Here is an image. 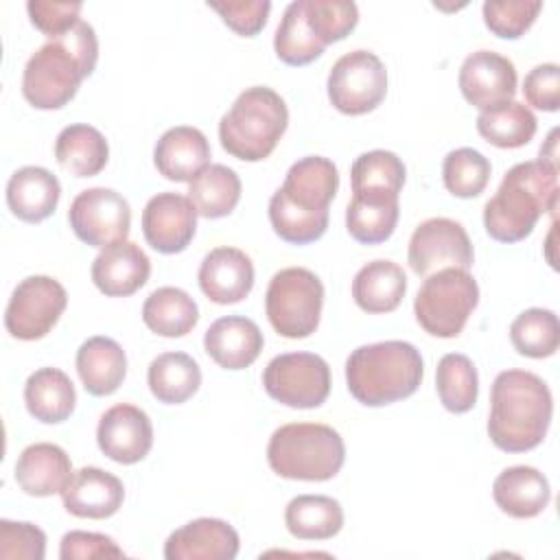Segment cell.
I'll return each instance as SVG.
<instances>
[{
    "instance_id": "cell-3",
    "label": "cell",
    "mask_w": 560,
    "mask_h": 560,
    "mask_svg": "<svg viewBox=\"0 0 560 560\" xmlns=\"http://www.w3.org/2000/svg\"><path fill=\"white\" fill-rule=\"evenodd\" d=\"M553 398L547 383L527 370H503L490 389L488 435L499 451L536 448L551 424Z\"/></svg>"
},
{
    "instance_id": "cell-22",
    "label": "cell",
    "mask_w": 560,
    "mask_h": 560,
    "mask_svg": "<svg viewBox=\"0 0 560 560\" xmlns=\"http://www.w3.org/2000/svg\"><path fill=\"white\" fill-rule=\"evenodd\" d=\"M265 339L256 322L241 315L214 319L206 335L203 348L208 357L223 370H245L262 352Z\"/></svg>"
},
{
    "instance_id": "cell-11",
    "label": "cell",
    "mask_w": 560,
    "mask_h": 560,
    "mask_svg": "<svg viewBox=\"0 0 560 560\" xmlns=\"http://www.w3.org/2000/svg\"><path fill=\"white\" fill-rule=\"evenodd\" d=\"M332 107L346 116H361L376 109L387 94L385 63L370 50H352L341 55L326 81Z\"/></svg>"
},
{
    "instance_id": "cell-17",
    "label": "cell",
    "mask_w": 560,
    "mask_h": 560,
    "mask_svg": "<svg viewBox=\"0 0 560 560\" xmlns=\"http://www.w3.org/2000/svg\"><path fill=\"white\" fill-rule=\"evenodd\" d=\"M457 83L472 107L488 109L514 98L516 68L494 50H475L464 59Z\"/></svg>"
},
{
    "instance_id": "cell-45",
    "label": "cell",
    "mask_w": 560,
    "mask_h": 560,
    "mask_svg": "<svg viewBox=\"0 0 560 560\" xmlns=\"http://www.w3.org/2000/svg\"><path fill=\"white\" fill-rule=\"evenodd\" d=\"M221 20L241 37L258 35L269 18V0H228V2H208Z\"/></svg>"
},
{
    "instance_id": "cell-30",
    "label": "cell",
    "mask_w": 560,
    "mask_h": 560,
    "mask_svg": "<svg viewBox=\"0 0 560 560\" xmlns=\"http://www.w3.org/2000/svg\"><path fill=\"white\" fill-rule=\"evenodd\" d=\"M398 214V195L352 192L346 208V230L357 243L376 245L394 234Z\"/></svg>"
},
{
    "instance_id": "cell-1",
    "label": "cell",
    "mask_w": 560,
    "mask_h": 560,
    "mask_svg": "<svg viewBox=\"0 0 560 560\" xmlns=\"http://www.w3.org/2000/svg\"><path fill=\"white\" fill-rule=\"evenodd\" d=\"M337 188L339 173L328 158L306 155L293 162L282 186L269 199L273 232L291 245H308L322 238Z\"/></svg>"
},
{
    "instance_id": "cell-32",
    "label": "cell",
    "mask_w": 560,
    "mask_h": 560,
    "mask_svg": "<svg viewBox=\"0 0 560 560\" xmlns=\"http://www.w3.org/2000/svg\"><path fill=\"white\" fill-rule=\"evenodd\" d=\"M284 525L300 540H328L343 527L341 503L326 494H298L287 503Z\"/></svg>"
},
{
    "instance_id": "cell-7",
    "label": "cell",
    "mask_w": 560,
    "mask_h": 560,
    "mask_svg": "<svg viewBox=\"0 0 560 560\" xmlns=\"http://www.w3.org/2000/svg\"><path fill=\"white\" fill-rule=\"evenodd\" d=\"M267 462L282 479L328 481L346 462V444L328 424L291 422L271 433Z\"/></svg>"
},
{
    "instance_id": "cell-4",
    "label": "cell",
    "mask_w": 560,
    "mask_h": 560,
    "mask_svg": "<svg viewBox=\"0 0 560 560\" xmlns=\"http://www.w3.org/2000/svg\"><path fill=\"white\" fill-rule=\"evenodd\" d=\"M558 208V168L529 160L514 164L497 192L483 206V228L499 243H518L532 234L538 219Z\"/></svg>"
},
{
    "instance_id": "cell-10",
    "label": "cell",
    "mask_w": 560,
    "mask_h": 560,
    "mask_svg": "<svg viewBox=\"0 0 560 560\" xmlns=\"http://www.w3.org/2000/svg\"><path fill=\"white\" fill-rule=\"evenodd\" d=\"M262 387L280 405L315 409L330 394V368L313 352H284L273 357L262 372Z\"/></svg>"
},
{
    "instance_id": "cell-29",
    "label": "cell",
    "mask_w": 560,
    "mask_h": 560,
    "mask_svg": "<svg viewBox=\"0 0 560 560\" xmlns=\"http://www.w3.org/2000/svg\"><path fill=\"white\" fill-rule=\"evenodd\" d=\"M24 402L28 413L44 424L68 420L77 405V392L59 368H39L24 383Z\"/></svg>"
},
{
    "instance_id": "cell-19",
    "label": "cell",
    "mask_w": 560,
    "mask_h": 560,
    "mask_svg": "<svg viewBox=\"0 0 560 560\" xmlns=\"http://www.w3.org/2000/svg\"><path fill=\"white\" fill-rule=\"evenodd\" d=\"M241 547L236 529L221 518H195L164 542L166 560H232Z\"/></svg>"
},
{
    "instance_id": "cell-42",
    "label": "cell",
    "mask_w": 560,
    "mask_h": 560,
    "mask_svg": "<svg viewBox=\"0 0 560 560\" xmlns=\"http://www.w3.org/2000/svg\"><path fill=\"white\" fill-rule=\"evenodd\" d=\"M304 15L324 48L350 35L359 22V9L350 0H304Z\"/></svg>"
},
{
    "instance_id": "cell-36",
    "label": "cell",
    "mask_w": 560,
    "mask_h": 560,
    "mask_svg": "<svg viewBox=\"0 0 560 560\" xmlns=\"http://www.w3.org/2000/svg\"><path fill=\"white\" fill-rule=\"evenodd\" d=\"M188 199L199 217H228L241 199V179L225 164H210L188 184Z\"/></svg>"
},
{
    "instance_id": "cell-20",
    "label": "cell",
    "mask_w": 560,
    "mask_h": 560,
    "mask_svg": "<svg viewBox=\"0 0 560 560\" xmlns=\"http://www.w3.org/2000/svg\"><path fill=\"white\" fill-rule=\"evenodd\" d=\"M199 289L214 304H236L254 287L252 258L236 247H214L199 265Z\"/></svg>"
},
{
    "instance_id": "cell-5",
    "label": "cell",
    "mask_w": 560,
    "mask_h": 560,
    "mask_svg": "<svg viewBox=\"0 0 560 560\" xmlns=\"http://www.w3.org/2000/svg\"><path fill=\"white\" fill-rule=\"evenodd\" d=\"M420 350L400 339L359 346L346 361V383L352 398L365 407H383L409 398L422 383Z\"/></svg>"
},
{
    "instance_id": "cell-25",
    "label": "cell",
    "mask_w": 560,
    "mask_h": 560,
    "mask_svg": "<svg viewBox=\"0 0 560 560\" xmlns=\"http://www.w3.org/2000/svg\"><path fill=\"white\" fill-rule=\"evenodd\" d=\"M497 508L512 518H534L551 501L547 477L534 466H510L492 483Z\"/></svg>"
},
{
    "instance_id": "cell-24",
    "label": "cell",
    "mask_w": 560,
    "mask_h": 560,
    "mask_svg": "<svg viewBox=\"0 0 560 560\" xmlns=\"http://www.w3.org/2000/svg\"><path fill=\"white\" fill-rule=\"evenodd\" d=\"M72 477V462L68 453L52 442L28 444L15 462V481L20 490L31 497L61 494Z\"/></svg>"
},
{
    "instance_id": "cell-43",
    "label": "cell",
    "mask_w": 560,
    "mask_h": 560,
    "mask_svg": "<svg viewBox=\"0 0 560 560\" xmlns=\"http://www.w3.org/2000/svg\"><path fill=\"white\" fill-rule=\"evenodd\" d=\"M540 11V0H488L481 7L486 26L503 39H518L525 35Z\"/></svg>"
},
{
    "instance_id": "cell-21",
    "label": "cell",
    "mask_w": 560,
    "mask_h": 560,
    "mask_svg": "<svg viewBox=\"0 0 560 560\" xmlns=\"http://www.w3.org/2000/svg\"><path fill=\"white\" fill-rule=\"evenodd\" d=\"M94 287L107 298H127L142 289L151 276V260L131 241L103 247L90 269Z\"/></svg>"
},
{
    "instance_id": "cell-33",
    "label": "cell",
    "mask_w": 560,
    "mask_h": 560,
    "mask_svg": "<svg viewBox=\"0 0 560 560\" xmlns=\"http://www.w3.org/2000/svg\"><path fill=\"white\" fill-rule=\"evenodd\" d=\"M142 322L160 337H184L199 322L197 302L179 287H160L142 304Z\"/></svg>"
},
{
    "instance_id": "cell-2",
    "label": "cell",
    "mask_w": 560,
    "mask_h": 560,
    "mask_svg": "<svg viewBox=\"0 0 560 560\" xmlns=\"http://www.w3.org/2000/svg\"><path fill=\"white\" fill-rule=\"evenodd\" d=\"M98 61V39L88 22H77L61 37L48 39L26 61L22 94L35 109H61Z\"/></svg>"
},
{
    "instance_id": "cell-14",
    "label": "cell",
    "mask_w": 560,
    "mask_h": 560,
    "mask_svg": "<svg viewBox=\"0 0 560 560\" xmlns=\"http://www.w3.org/2000/svg\"><path fill=\"white\" fill-rule=\"evenodd\" d=\"M407 260L416 276L427 278L451 267L468 271L472 267L475 252L459 221L433 217L413 230L407 247Z\"/></svg>"
},
{
    "instance_id": "cell-40",
    "label": "cell",
    "mask_w": 560,
    "mask_h": 560,
    "mask_svg": "<svg viewBox=\"0 0 560 560\" xmlns=\"http://www.w3.org/2000/svg\"><path fill=\"white\" fill-rule=\"evenodd\" d=\"M273 50L276 57L287 66H306L324 52V46L315 39L306 24L304 0H295L284 9L276 28Z\"/></svg>"
},
{
    "instance_id": "cell-48",
    "label": "cell",
    "mask_w": 560,
    "mask_h": 560,
    "mask_svg": "<svg viewBox=\"0 0 560 560\" xmlns=\"http://www.w3.org/2000/svg\"><path fill=\"white\" fill-rule=\"evenodd\" d=\"M122 549L112 536L98 532L72 529L63 534L59 545L61 560H92V558H122Z\"/></svg>"
},
{
    "instance_id": "cell-18",
    "label": "cell",
    "mask_w": 560,
    "mask_h": 560,
    "mask_svg": "<svg viewBox=\"0 0 560 560\" xmlns=\"http://www.w3.org/2000/svg\"><path fill=\"white\" fill-rule=\"evenodd\" d=\"M122 499V481L98 466H83L74 470L61 490L66 512L77 518H109L120 510Z\"/></svg>"
},
{
    "instance_id": "cell-37",
    "label": "cell",
    "mask_w": 560,
    "mask_h": 560,
    "mask_svg": "<svg viewBox=\"0 0 560 560\" xmlns=\"http://www.w3.org/2000/svg\"><path fill=\"white\" fill-rule=\"evenodd\" d=\"M435 389L440 402L451 413H466L479 396V376L475 363L459 352H448L438 361Z\"/></svg>"
},
{
    "instance_id": "cell-41",
    "label": "cell",
    "mask_w": 560,
    "mask_h": 560,
    "mask_svg": "<svg viewBox=\"0 0 560 560\" xmlns=\"http://www.w3.org/2000/svg\"><path fill=\"white\" fill-rule=\"evenodd\" d=\"M490 160L470 147L446 153L442 162V179L446 190L459 199L479 197L490 182Z\"/></svg>"
},
{
    "instance_id": "cell-12",
    "label": "cell",
    "mask_w": 560,
    "mask_h": 560,
    "mask_svg": "<svg viewBox=\"0 0 560 560\" xmlns=\"http://www.w3.org/2000/svg\"><path fill=\"white\" fill-rule=\"evenodd\" d=\"M68 306L63 284L50 276H28L11 293L4 311V328L20 341L46 337Z\"/></svg>"
},
{
    "instance_id": "cell-38",
    "label": "cell",
    "mask_w": 560,
    "mask_h": 560,
    "mask_svg": "<svg viewBox=\"0 0 560 560\" xmlns=\"http://www.w3.org/2000/svg\"><path fill=\"white\" fill-rule=\"evenodd\" d=\"M407 168L402 160L385 149L361 153L350 166L352 192L400 195Z\"/></svg>"
},
{
    "instance_id": "cell-9",
    "label": "cell",
    "mask_w": 560,
    "mask_h": 560,
    "mask_svg": "<svg viewBox=\"0 0 560 560\" xmlns=\"http://www.w3.org/2000/svg\"><path fill=\"white\" fill-rule=\"evenodd\" d=\"M479 304L477 280L464 269H440L422 282L413 300V313L424 332L453 339Z\"/></svg>"
},
{
    "instance_id": "cell-39",
    "label": "cell",
    "mask_w": 560,
    "mask_h": 560,
    "mask_svg": "<svg viewBox=\"0 0 560 560\" xmlns=\"http://www.w3.org/2000/svg\"><path fill=\"white\" fill-rule=\"evenodd\" d=\"M510 341L514 350L529 359L556 354L560 346L558 315L549 308H527L510 324Z\"/></svg>"
},
{
    "instance_id": "cell-35",
    "label": "cell",
    "mask_w": 560,
    "mask_h": 560,
    "mask_svg": "<svg viewBox=\"0 0 560 560\" xmlns=\"http://www.w3.org/2000/svg\"><path fill=\"white\" fill-rule=\"evenodd\" d=\"M536 127L534 112L518 101L481 109L477 116L479 136L499 149L525 147L536 136Z\"/></svg>"
},
{
    "instance_id": "cell-47",
    "label": "cell",
    "mask_w": 560,
    "mask_h": 560,
    "mask_svg": "<svg viewBox=\"0 0 560 560\" xmlns=\"http://www.w3.org/2000/svg\"><path fill=\"white\" fill-rule=\"evenodd\" d=\"M525 101L542 112L560 109V68L558 63L534 66L523 81Z\"/></svg>"
},
{
    "instance_id": "cell-13",
    "label": "cell",
    "mask_w": 560,
    "mask_h": 560,
    "mask_svg": "<svg viewBox=\"0 0 560 560\" xmlns=\"http://www.w3.org/2000/svg\"><path fill=\"white\" fill-rule=\"evenodd\" d=\"M68 223L74 236L90 247H109L122 243L131 228L129 201L105 186L81 190L68 210Z\"/></svg>"
},
{
    "instance_id": "cell-23",
    "label": "cell",
    "mask_w": 560,
    "mask_h": 560,
    "mask_svg": "<svg viewBox=\"0 0 560 560\" xmlns=\"http://www.w3.org/2000/svg\"><path fill=\"white\" fill-rule=\"evenodd\" d=\"M153 164L164 179L190 184L203 168L210 166L208 138L197 127H171L155 142Z\"/></svg>"
},
{
    "instance_id": "cell-16",
    "label": "cell",
    "mask_w": 560,
    "mask_h": 560,
    "mask_svg": "<svg viewBox=\"0 0 560 560\" xmlns=\"http://www.w3.org/2000/svg\"><path fill=\"white\" fill-rule=\"evenodd\" d=\"M197 232V210L179 192H158L142 210L144 241L160 254L184 252Z\"/></svg>"
},
{
    "instance_id": "cell-44",
    "label": "cell",
    "mask_w": 560,
    "mask_h": 560,
    "mask_svg": "<svg viewBox=\"0 0 560 560\" xmlns=\"http://www.w3.org/2000/svg\"><path fill=\"white\" fill-rule=\"evenodd\" d=\"M46 556V534L24 521H0V558L2 560H42Z\"/></svg>"
},
{
    "instance_id": "cell-34",
    "label": "cell",
    "mask_w": 560,
    "mask_h": 560,
    "mask_svg": "<svg viewBox=\"0 0 560 560\" xmlns=\"http://www.w3.org/2000/svg\"><path fill=\"white\" fill-rule=\"evenodd\" d=\"M151 394L164 405H182L201 385V370L186 352H162L147 370Z\"/></svg>"
},
{
    "instance_id": "cell-31",
    "label": "cell",
    "mask_w": 560,
    "mask_h": 560,
    "mask_svg": "<svg viewBox=\"0 0 560 560\" xmlns=\"http://www.w3.org/2000/svg\"><path fill=\"white\" fill-rule=\"evenodd\" d=\"M55 158L70 175L94 177L109 160V144L96 127L77 122L59 131L55 140Z\"/></svg>"
},
{
    "instance_id": "cell-8",
    "label": "cell",
    "mask_w": 560,
    "mask_h": 560,
    "mask_svg": "<svg viewBox=\"0 0 560 560\" xmlns=\"http://www.w3.org/2000/svg\"><path fill=\"white\" fill-rule=\"evenodd\" d=\"M322 306L324 284L311 269L287 267L271 276L265 293V313L280 337H311L319 326Z\"/></svg>"
},
{
    "instance_id": "cell-28",
    "label": "cell",
    "mask_w": 560,
    "mask_h": 560,
    "mask_svg": "<svg viewBox=\"0 0 560 560\" xmlns=\"http://www.w3.org/2000/svg\"><path fill=\"white\" fill-rule=\"evenodd\" d=\"M407 293V276L394 260H372L363 265L352 280V298L365 313H392Z\"/></svg>"
},
{
    "instance_id": "cell-46",
    "label": "cell",
    "mask_w": 560,
    "mask_h": 560,
    "mask_svg": "<svg viewBox=\"0 0 560 560\" xmlns=\"http://www.w3.org/2000/svg\"><path fill=\"white\" fill-rule=\"evenodd\" d=\"M81 9H83L81 2H46V0H28L26 2L31 24L50 39L61 37L77 22H81L79 20Z\"/></svg>"
},
{
    "instance_id": "cell-26",
    "label": "cell",
    "mask_w": 560,
    "mask_h": 560,
    "mask_svg": "<svg viewBox=\"0 0 560 560\" xmlns=\"http://www.w3.org/2000/svg\"><path fill=\"white\" fill-rule=\"evenodd\" d=\"M61 197L59 179L44 166H22L7 182V206L20 221L42 223Z\"/></svg>"
},
{
    "instance_id": "cell-6",
    "label": "cell",
    "mask_w": 560,
    "mask_h": 560,
    "mask_svg": "<svg viewBox=\"0 0 560 560\" xmlns=\"http://www.w3.org/2000/svg\"><path fill=\"white\" fill-rule=\"evenodd\" d=\"M289 125L282 96L267 85L243 90L219 120L221 147L236 160L260 162L269 158Z\"/></svg>"
},
{
    "instance_id": "cell-15",
    "label": "cell",
    "mask_w": 560,
    "mask_h": 560,
    "mask_svg": "<svg viewBox=\"0 0 560 560\" xmlns=\"http://www.w3.org/2000/svg\"><path fill=\"white\" fill-rule=\"evenodd\" d=\"M96 442L105 457L116 464H138L153 446V424L144 409L118 402L109 407L96 427Z\"/></svg>"
},
{
    "instance_id": "cell-27",
    "label": "cell",
    "mask_w": 560,
    "mask_h": 560,
    "mask_svg": "<svg viewBox=\"0 0 560 560\" xmlns=\"http://www.w3.org/2000/svg\"><path fill=\"white\" fill-rule=\"evenodd\" d=\"M77 374L92 396L114 394L127 376V357L118 341L105 335L85 339L77 350Z\"/></svg>"
}]
</instances>
